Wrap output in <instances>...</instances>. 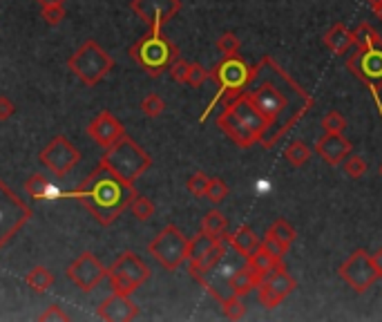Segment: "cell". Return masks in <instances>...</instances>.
I'll list each match as a JSON object with an SVG mask.
<instances>
[{
	"label": "cell",
	"instance_id": "obj_44",
	"mask_svg": "<svg viewBox=\"0 0 382 322\" xmlns=\"http://www.w3.org/2000/svg\"><path fill=\"white\" fill-rule=\"evenodd\" d=\"M371 262L376 266V273H378V280L382 278V249H378L376 253H371Z\"/></svg>",
	"mask_w": 382,
	"mask_h": 322
},
{
	"label": "cell",
	"instance_id": "obj_3",
	"mask_svg": "<svg viewBox=\"0 0 382 322\" xmlns=\"http://www.w3.org/2000/svg\"><path fill=\"white\" fill-rule=\"evenodd\" d=\"M217 128L240 148H253L255 144H261L269 132L264 114L244 92L226 103V108L217 117Z\"/></svg>",
	"mask_w": 382,
	"mask_h": 322
},
{
	"label": "cell",
	"instance_id": "obj_42",
	"mask_svg": "<svg viewBox=\"0 0 382 322\" xmlns=\"http://www.w3.org/2000/svg\"><path fill=\"white\" fill-rule=\"evenodd\" d=\"M38 320L41 322H54V320H61V322H68L70 320V314H65L63 311V306H58V304H51V306H47L45 311L38 316Z\"/></svg>",
	"mask_w": 382,
	"mask_h": 322
},
{
	"label": "cell",
	"instance_id": "obj_20",
	"mask_svg": "<svg viewBox=\"0 0 382 322\" xmlns=\"http://www.w3.org/2000/svg\"><path fill=\"white\" fill-rule=\"evenodd\" d=\"M324 47L333 51L335 56H347L351 47H355L353 30H349L345 23H335L331 30L324 34Z\"/></svg>",
	"mask_w": 382,
	"mask_h": 322
},
{
	"label": "cell",
	"instance_id": "obj_22",
	"mask_svg": "<svg viewBox=\"0 0 382 322\" xmlns=\"http://www.w3.org/2000/svg\"><path fill=\"white\" fill-rule=\"evenodd\" d=\"M25 192H27V197L34 202H47V199L58 197V188L51 184V179L43 173H34L32 177H27Z\"/></svg>",
	"mask_w": 382,
	"mask_h": 322
},
{
	"label": "cell",
	"instance_id": "obj_27",
	"mask_svg": "<svg viewBox=\"0 0 382 322\" xmlns=\"http://www.w3.org/2000/svg\"><path fill=\"white\" fill-rule=\"evenodd\" d=\"M284 159L293 166V168H302L309 159H311V148L304 144V141H293V144H288L286 150H284Z\"/></svg>",
	"mask_w": 382,
	"mask_h": 322
},
{
	"label": "cell",
	"instance_id": "obj_32",
	"mask_svg": "<svg viewBox=\"0 0 382 322\" xmlns=\"http://www.w3.org/2000/svg\"><path fill=\"white\" fill-rule=\"evenodd\" d=\"M353 38H355V47H366L382 41L380 34L369 23H358V27L353 30Z\"/></svg>",
	"mask_w": 382,
	"mask_h": 322
},
{
	"label": "cell",
	"instance_id": "obj_16",
	"mask_svg": "<svg viewBox=\"0 0 382 322\" xmlns=\"http://www.w3.org/2000/svg\"><path fill=\"white\" fill-rule=\"evenodd\" d=\"M85 135L103 150L110 148L114 141L125 137V125L118 121L110 110H101L85 128Z\"/></svg>",
	"mask_w": 382,
	"mask_h": 322
},
{
	"label": "cell",
	"instance_id": "obj_7",
	"mask_svg": "<svg viewBox=\"0 0 382 322\" xmlns=\"http://www.w3.org/2000/svg\"><path fill=\"white\" fill-rule=\"evenodd\" d=\"M68 70L83 85L94 87L114 70V56L110 51H105L94 38H87L68 58Z\"/></svg>",
	"mask_w": 382,
	"mask_h": 322
},
{
	"label": "cell",
	"instance_id": "obj_47",
	"mask_svg": "<svg viewBox=\"0 0 382 322\" xmlns=\"http://www.w3.org/2000/svg\"><path fill=\"white\" fill-rule=\"evenodd\" d=\"M41 7H56V5H65L68 0H36Z\"/></svg>",
	"mask_w": 382,
	"mask_h": 322
},
{
	"label": "cell",
	"instance_id": "obj_9",
	"mask_svg": "<svg viewBox=\"0 0 382 322\" xmlns=\"http://www.w3.org/2000/svg\"><path fill=\"white\" fill-rule=\"evenodd\" d=\"M150 275H152L150 266L133 251H123L112 262V266H108V280L112 291L123 295H133L137 289L146 285Z\"/></svg>",
	"mask_w": 382,
	"mask_h": 322
},
{
	"label": "cell",
	"instance_id": "obj_39",
	"mask_svg": "<svg viewBox=\"0 0 382 322\" xmlns=\"http://www.w3.org/2000/svg\"><path fill=\"white\" fill-rule=\"evenodd\" d=\"M41 16H43V20L49 25V27H58V25L65 20V16H68V11H65V5L41 7Z\"/></svg>",
	"mask_w": 382,
	"mask_h": 322
},
{
	"label": "cell",
	"instance_id": "obj_24",
	"mask_svg": "<svg viewBox=\"0 0 382 322\" xmlns=\"http://www.w3.org/2000/svg\"><path fill=\"white\" fill-rule=\"evenodd\" d=\"M246 264L253 268V271L259 275V278H264L269 271H273L275 266L278 264H282V260H278L273 253H269L264 247H259L255 253H250L248 257H246Z\"/></svg>",
	"mask_w": 382,
	"mask_h": 322
},
{
	"label": "cell",
	"instance_id": "obj_36",
	"mask_svg": "<svg viewBox=\"0 0 382 322\" xmlns=\"http://www.w3.org/2000/svg\"><path fill=\"white\" fill-rule=\"evenodd\" d=\"M322 128H324V132H345L347 130V119L342 117V112L331 110L322 117Z\"/></svg>",
	"mask_w": 382,
	"mask_h": 322
},
{
	"label": "cell",
	"instance_id": "obj_45",
	"mask_svg": "<svg viewBox=\"0 0 382 322\" xmlns=\"http://www.w3.org/2000/svg\"><path fill=\"white\" fill-rule=\"evenodd\" d=\"M369 89H371V97L376 101V106H378V114H380V119H382V103H380V97H378V87L376 85H369ZM380 175H382V163H380Z\"/></svg>",
	"mask_w": 382,
	"mask_h": 322
},
{
	"label": "cell",
	"instance_id": "obj_33",
	"mask_svg": "<svg viewBox=\"0 0 382 322\" xmlns=\"http://www.w3.org/2000/svg\"><path fill=\"white\" fill-rule=\"evenodd\" d=\"M166 110V101L159 94H148L146 99L141 101V112L146 114L148 119H156L161 117Z\"/></svg>",
	"mask_w": 382,
	"mask_h": 322
},
{
	"label": "cell",
	"instance_id": "obj_41",
	"mask_svg": "<svg viewBox=\"0 0 382 322\" xmlns=\"http://www.w3.org/2000/svg\"><path fill=\"white\" fill-rule=\"evenodd\" d=\"M261 247H264L269 253H273L275 257H278V260H284L286 253H288V247H284V244L275 235H271V233L264 235V240H261Z\"/></svg>",
	"mask_w": 382,
	"mask_h": 322
},
{
	"label": "cell",
	"instance_id": "obj_30",
	"mask_svg": "<svg viewBox=\"0 0 382 322\" xmlns=\"http://www.w3.org/2000/svg\"><path fill=\"white\" fill-rule=\"evenodd\" d=\"M217 49L221 51V56H237L242 49V41L235 32H223L217 38Z\"/></svg>",
	"mask_w": 382,
	"mask_h": 322
},
{
	"label": "cell",
	"instance_id": "obj_46",
	"mask_svg": "<svg viewBox=\"0 0 382 322\" xmlns=\"http://www.w3.org/2000/svg\"><path fill=\"white\" fill-rule=\"evenodd\" d=\"M369 5H371V9H374V14L378 16V18H382V0H366Z\"/></svg>",
	"mask_w": 382,
	"mask_h": 322
},
{
	"label": "cell",
	"instance_id": "obj_13",
	"mask_svg": "<svg viewBox=\"0 0 382 322\" xmlns=\"http://www.w3.org/2000/svg\"><path fill=\"white\" fill-rule=\"evenodd\" d=\"M338 273H340V278L345 280L353 291H358V293L369 291L376 285V280H378L376 266L371 262V255H369L364 249L353 251L347 257V260L340 264Z\"/></svg>",
	"mask_w": 382,
	"mask_h": 322
},
{
	"label": "cell",
	"instance_id": "obj_29",
	"mask_svg": "<svg viewBox=\"0 0 382 322\" xmlns=\"http://www.w3.org/2000/svg\"><path fill=\"white\" fill-rule=\"evenodd\" d=\"M130 211H133V215H135V220H139V222H148V220H152L154 217V202L150 199V197H146V195H137L135 199H133V204H130Z\"/></svg>",
	"mask_w": 382,
	"mask_h": 322
},
{
	"label": "cell",
	"instance_id": "obj_15",
	"mask_svg": "<svg viewBox=\"0 0 382 322\" xmlns=\"http://www.w3.org/2000/svg\"><path fill=\"white\" fill-rule=\"evenodd\" d=\"M130 9L148 25V30H164L181 11V0H133Z\"/></svg>",
	"mask_w": 382,
	"mask_h": 322
},
{
	"label": "cell",
	"instance_id": "obj_23",
	"mask_svg": "<svg viewBox=\"0 0 382 322\" xmlns=\"http://www.w3.org/2000/svg\"><path fill=\"white\" fill-rule=\"evenodd\" d=\"M228 242H230V249L242 257H248L250 253H255L261 247V240L248 224L240 226L233 235L228 233Z\"/></svg>",
	"mask_w": 382,
	"mask_h": 322
},
{
	"label": "cell",
	"instance_id": "obj_35",
	"mask_svg": "<svg viewBox=\"0 0 382 322\" xmlns=\"http://www.w3.org/2000/svg\"><path fill=\"white\" fill-rule=\"evenodd\" d=\"M342 168H345V173L351 179H360L366 173V161H364V157H360V154H351V157L342 161Z\"/></svg>",
	"mask_w": 382,
	"mask_h": 322
},
{
	"label": "cell",
	"instance_id": "obj_40",
	"mask_svg": "<svg viewBox=\"0 0 382 322\" xmlns=\"http://www.w3.org/2000/svg\"><path fill=\"white\" fill-rule=\"evenodd\" d=\"M210 79V70H206L202 63H190V72H188V83L190 87H202Z\"/></svg>",
	"mask_w": 382,
	"mask_h": 322
},
{
	"label": "cell",
	"instance_id": "obj_5",
	"mask_svg": "<svg viewBox=\"0 0 382 322\" xmlns=\"http://www.w3.org/2000/svg\"><path fill=\"white\" fill-rule=\"evenodd\" d=\"M253 74H255V68L248 66V63L240 56H223L217 66L210 70V79L217 83V94L213 97V101L208 103V108L204 110L202 114V123L210 117V112H213L221 101H230L235 97H240L242 92H246L248 83L253 81Z\"/></svg>",
	"mask_w": 382,
	"mask_h": 322
},
{
	"label": "cell",
	"instance_id": "obj_34",
	"mask_svg": "<svg viewBox=\"0 0 382 322\" xmlns=\"http://www.w3.org/2000/svg\"><path fill=\"white\" fill-rule=\"evenodd\" d=\"M208 184H210V177L206 173H195L188 177V182H186V188L190 195L195 197H206V190H208Z\"/></svg>",
	"mask_w": 382,
	"mask_h": 322
},
{
	"label": "cell",
	"instance_id": "obj_2",
	"mask_svg": "<svg viewBox=\"0 0 382 322\" xmlns=\"http://www.w3.org/2000/svg\"><path fill=\"white\" fill-rule=\"evenodd\" d=\"M137 195L135 184H125L101 163L70 192V197L81 202L101 226H112Z\"/></svg>",
	"mask_w": 382,
	"mask_h": 322
},
{
	"label": "cell",
	"instance_id": "obj_38",
	"mask_svg": "<svg viewBox=\"0 0 382 322\" xmlns=\"http://www.w3.org/2000/svg\"><path fill=\"white\" fill-rule=\"evenodd\" d=\"M188 72H190V63L186 58H177L173 66L168 68V74H170V79H173L175 83H181V85H186L188 83Z\"/></svg>",
	"mask_w": 382,
	"mask_h": 322
},
{
	"label": "cell",
	"instance_id": "obj_12",
	"mask_svg": "<svg viewBox=\"0 0 382 322\" xmlns=\"http://www.w3.org/2000/svg\"><path fill=\"white\" fill-rule=\"evenodd\" d=\"M347 68L364 85H382V41L358 47L347 58Z\"/></svg>",
	"mask_w": 382,
	"mask_h": 322
},
{
	"label": "cell",
	"instance_id": "obj_10",
	"mask_svg": "<svg viewBox=\"0 0 382 322\" xmlns=\"http://www.w3.org/2000/svg\"><path fill=\"white\" fill-rule=\"evenodd\" d=\"M32 220V206L0 179V251Z\"/></svg>",
	"mask_w": 382,
	"mask_h": 322
},
{
	"label": "cell",
	"instance_id": "obj_1",
	"mask_svg": "<svg viewBox=\"0 0 382 322\" xmlns=\"http://www.w3.org/2000/svg\"><path fill=\"white\" fill-rule=\"evenodd\" d=\"M253 68V81L244 94L264 114L269 132L259 146L271 150L313 108L315 101L273 56H264Z\"/></svg>",
	"mask_w": 382,
	"mask_h": 322
},
{
	"label": "cell",
	"instance_id": "obj_25",
	"mask_svg": "<svg viewBox=\"0 0 382 322\" xmlns=\"http://www.w3.org/2000/svg\"><path fill=\"white\" fill-rule=\"evenodd\" d=\"M25 285L36 293H47L51 285H54V273H51L47 266H34L27 271V275H25Z\"/></svg>",
	"mask_w": 382,
	"mask_h": 322
},
{
	"label": "cell",
	"instance_id": "obj_4",
	"mask_svg": "<svg viewBox=\"0 0 382 322\" xmlns=\"http://www.w3.org/2000/svg\"><path fill=\"white\" fill-rule=\"evenodd\" d=\"M99 163L112 175L123 179L125 184H135L141 175H146L152 166V157L143 150L133 137H121L110 148H105Z\"/></svg>",
	"mask_w": 382,
	"mask_h": 322
},
{
	"label": "cell",
	"instance_id": "obj_11",
	"mask_svg": "<svg viewBox=\"0 0 382 322\" xmlns=\"http://www.w3.org/2000/svg\"><path fill=\"white\" fill-rule=\"evenodd\" d=\"M38 161L45 166V171H49L54 177L63 179L78 166V161H81V152H78V148L68 137L58 135L41 150Z\"/></svg>",
	"mask_w": 382,
	"mask_h": 322
},
{
	"label": "cell",
	"instance_id": "obj_6",
	"mask_svg": "<svg viewBox=\"0 0 382 322\" xmlns=\"http://www.w3.org/2000/svg\"><path fill=\"white\" fill-rule=\"evenodd\" d=\"M130 58L156 79L179 58V47L164 36V30H148L130 47Z\"/></svg>",
	"mask_w": 382,
	"mask_h": 322
},
{
	"label": "cell",
	"instance_id": "obj_28",
	"mask_svg": "<svg viewBox=\"0 0 382 322\" xmlns=\"http://www.w3.org/2000/svg\"><path fill=\"white\" fill-rule=\"evenodd\" d=\"M266 233L275 235V237H278V240L284 244V247H288V249H291V244H293L295 237H297V230H295L291 224H288V222L284 220V217H280V220H275V222L269 226Z\"/></svg>",
	"mask_w": 382,
	"mask_h": 322
},
{
	"label": "cell",
	"instance_id": "obj_21",
	"mask_svg": "<svg viewBox=\"0 0 382 322\" xmlns=\"http://www.w3.org/2000/svg\"><path fill=\"white\" fill-rule=\"evenodd\" d=\"M228 285H230V289L235 291V295L244 298V295L253 293V291L261 285V278H259L248 264H244V266H240V268H235V271H230Z\"/></svg>",
	"mask_w": 382,
	"mask_h": 322
},
{
	"label": "cell",
	"instance_id": "obj_14",
	"mask_svg": "<svg viewBox=\"0 0 382 322\" xmlns=\"http://www.w3.org/2000/svg\"><path fill=\"white\" fill-rule=\"evenodd\" d=\"M65 278L83 293H90L94 291L103 280H108V266H105L94 253L85 251L65 268Z\"/></svg>",
	"mask_w": 382,
	"mask_h": 322
},
{
	"label": "cell",
	"instance_id": "obj_43",
	"mask_svg": "<svg viewBox=\"0 0 382 322\" xmlns=\"http://www.w3.org/2000/svg\"><path fill=\"white\" fill-rule=\"evenodd\" d=\"M16 114V103L7 94H0V121H9Z\"/></svg>",
	"mask_w": 382,
	"mask_h": 322
},
{
	"label": "cell",
	"instance_id": "obj_19",
	"mask_svg": "<svg viewBox=\"0 0 382 322\" xmlns=\"http://www.w3.org/2000/svg\"><path fill=\"white\" fill-rule=\"evenodd\" d=\"M259 287L269 289L273 295H278L280 300H284L286 295H291L297 289V280L286 271L284 264H278V266L273 268V271H269L264 278H261Z\"/></svg>",
	"mask_w": 382,
	"mask_h": 322
},
{
	"label": "cell",
	"instance_id": "obj_26",
	"mask_svg": "<svg viewBox=\"0 0 382 322\" xmlns=\"http://www.w3.org/2000/svg\"><path fill=\"white\" fill-rule=\"evenodd\" d=\"M202 230L213 237H223L228 233V217L221 211L213 209L202 217Z\"/></svg>",
	"mask_w": 382,
	"mask_h": 322
},
{
	"label": "cell",
	"instance_id": "obj_18",
	"mask_svg": "<svg viewBox=\"0 0 382 322\" xmlns=\"http://www.w3.org/2000/svg\"><path fill=\"white\" fill-rule=\"evenodd\" d=\"M315 150L328 166H338L349 157L353 144L342 132H324L315 144Z\"/></svg>",
	"mask_w": 382,
	"mask_h": 322
},
{
	"label": "cell",
	"instance_id": "obj_31",
	"mask_svg": "<svg viewBox=\"0 0 382 322\" xmlns=\"http://www.w3.org/2000/svg\"><path fill=\"white\" fill-rule=\"evenodd\" d=\"M228 195H230L228 184L223 182L221 177H210V184H208V190H206V199L210 204H221Z\"/></svg>",
	"mask_w": 382,
	"mask_h": 322
},
{
	"label": "cell",
	"instance_id": "obj_8",
	"mask_svg": "<svg viewBox=\"0 0 382 322\" xmlns=\"http://www.w3.org/2000/svg\"><path fill=\"white\" fill-rule=\"evenodd\" d=\"M148 253L166 271H177L190 257V237L183 235V230L177 228L175 224H168L148 244Z\"/></svg>",
	"mask_w": 382,
	"mask_h": 322
},
{
	"label": "cell",
	"instance_id": "obj_17",
	"mask_svg": "<svg viewBox=\"0 0 382 322\" xmlns=\"http://www.w3.org/2000/svg\"><path fill=\"white\" fill-rule=\"evenodd\" d=\"M97 318L105 322H130L139 318V306L133 295L114 293L97 306Z\"/></svg>",
	"mask_w": 382,
	"mask_h": 322
},
{
	"label": "cell",
	"instance_id": "obj_37",
	"mask_svg": "<svg viewBox=\"0 0 382 322\" xmlns=\"http://www.w3.org/2000/svg\"><path fill=\"white\" fill-rule=\"evenodd\" d=\"M221 309H223V316H226L228 320H242V318H246V304L242 302L240 295H233L230 300H226V302L221 304Z\"/></svg>",
	"mask_w": 382,
	"mask_h": 322
}]
</instances>
